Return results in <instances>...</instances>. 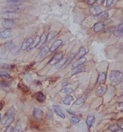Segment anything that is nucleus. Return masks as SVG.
Here are the masks:
<instances>
[{"instance_id": "f257e3e1", "label": "nucleus", "mask_w": 123, "mask_h": 132, "mask_svg": "<svg viewBox=\"0 0 123 132\" xmlns=\"http://www.w3.org/2000/svg\"><path fill=\"white\" fill-rule=\"evenodd\" d=\"M15 119V112L13 108L10 109L5 114L2 120V124L4 127L9 126Z\"/></svg>"}, {"instance_id": "f03ea898", "label": "nucleus", "mask_w": 123, "mask_h": 132, "mask_svg": "<svg viewBox=\"0 0 123 132\" xmlns=\"http://www.w3.org/2000/svg\"><path fill=\"white\" fill-rule=\"evenodd\" d=\"M123 77V73L119 70L112 71L109 75V79L112 83H117Z\"/></svg>"}, {"instance_id": "7ed1b4c3", "label": "nucleus", "mask_w": 123, "mask_h": 132, "mask_svg": "<svg viewBox=\"0 0 123 132\" xmlns=\"http://www.w3.org/2000/svg\"><path fill=\"white\" fill-rule=\"evenodd\" d=\"M6 9V12H17L18 11H23L25 10V7L20 3H14V4H12L10 5Z\"/></svg>"}, {"instance_id": "20e7f679", "label": "nucleus", "mask_w": 123, "mask_h": 132, "mask_svg": "<svg viewBox=\"0 0 123 132\" xmlns=\"http://www.w3.org/2000/svg\"><path fill=\"white\" fill-rule=\"evenodd\" d=\"M21 15L17 13L14 12H5L2 15V18L4 20H15L20 18Z\"/></svg>"}, {"instance_id": "39448f33", "label": "nucleus", "mask_w": 123, "mask_h": 132, "mask_svg": "<svg viewBox=\"0 0 123 132\" xmlns=\"http://www.w3.org/2000/svg\"><path fill=\"white\" fill-rule=\"evenodd\" d=\"M2 25L6 29L11 30L16 27V23L13 20H4L2 22Z\"/></svg>"}, {"instance_id": "423d86ee", "label": "nucleus", "mask_w": 123, "mask_h": 132, "mask_svg": "<svg viewBox=\"0 0 123 132\" xmlns=\"http://www.w3.org/2000/svg\"><path fill=\"white\" fill-rule=\"evenodd\" d=\"M63 57V54L62 52H60L55 54L53 58L50 60L49 63L51 65L56 64L57 62H58L60 60L62 59Z\"/></svg>"}, {"instance_id": "0eeeda50", "label": "nucleus", "mask_w": 123, "mask_h": 132, "mask_svg": "<svg viewBox=\"0 0 123 132\" xmlns=\"http://www.w3.org/2000/svg\"><path fill=\"white\" fill-rule=\"evenodd\" d=\"M34 41V39L31 37H29L26 39L22 43L21 46V49L22 50H26L28 48H29L32 44Z\"/></svg>"}, {"instance_id": "6e6552de", "label": "nucleus", "mask_w": 123, "mask_h": 132, "mask_svg": "<svg viewBox=\"0 0 123 132\" xmlns=\"http://www.w3.org/2000/svg\"><path fill=\"white\" fill-rule=\"evenodd\" d=\"M43 113L38 108H35L33 112V116L34 119L37 120H41L43 118Z\"/></svg>"}, {"instance_id": "1a4fd4ad", "label": "nucleus", "mask_w": 123, "mask_h": 132, "mask_svg": "<svg viewBox=\"0 0 123 132\" xmlns=\"http://www.w3.org/2000/svg\"><path fill=\"white\" fill-rule=\"evenodd\" d=\"M13 35V33L10 30L6 29L4 31L0 32V38L2 39H7L10 38Z\"/></svg>"}, {"instance_id": "9d476101", "label": "nucleus", "mask_w": 123, "mask_h": 132, "mask_svg": "<svg viewBox=\"0 0 123 132\" xmlns=\"http://www.w3.org/2000/svg\"><path fill=\"white\" fill-rule=\"evenodd\" d=\"M63 43V41L61 39L56 40L50 47V51L51 52H54Z\"/></svg>"}, {"instance_id": "9b49d317", "label": "nucleus", "mask_w": 123, "mask_h": 132, "mask_svg": "<svg viewBox=\"0 0 123 132\" xmlns=\"http://www.w3.org/2000/svg\"><path fill=\"white\" fill-rule=\"evenodd\" d=\"M86 61V59L85 57H83L79 59H78L77 61L75 62L71 66V68L72 69H74L78 67L82 66L85 62Z\"/></svg>"}, {"instance_id": "f8f14e48", "label": "nucleus", "mask_w": 123, "mask_h": 132, "mask_svg": "<svg viewBox=\"0 0 123 132\" xmlns=\"http://www.w3.org/2000/svg\"><path fill=\"white\" fill-rule=\"evenodd\" d=\"M53 108L55 112L59 117L63 119H65L66 118L65 114L63 112L62 110L61 109V108L58 106H53Z\"/></svg>"}, {"instance_id": "ddd939ff", "label": "nucleus", "mask_w": 123, "mask_h": 132, "mask_svg": "<svg viewBox=\"0 0 123 132\" xmlns=\"http://www.w3.org/2000/svg\"><path fill=\"white\" fill-rule=\"evenodd\" d=\"M101 9L100 7H92L90 8L89 12L93 16H97L101 13Z\"/></svg>"}, {"instance_id": "4468645a", "label": "nucleus", "mask_w": 123, "mask_h": 132, "mask_svg": "<svg viewBox=\"0 0 123 132\" xmlns=\"http://www.w3.org/2000/svg\"><path fill=\"white\" fill-rule=\"evenodd\" d=\"M104 26H105L104 23L102 22H100L95 24L94 26V32L96 33L99 32L100 31H101L103 29Z\"/></svg>"}, {"instance_id": "2eb2a0df", "label": "nucleus", "mask_w": 123, "mask_h": 132, "mask_svg": "<svg viewBox=\"0 0 123 132\" xmlns=\"http://www.w3.org/2000/svg\"><path fill=\"white\" fill-rule=\"evenodd\" d=\"M106 74L104 72H102L99 74L97 78V82L101 84H103L106 80Z\"/></svg>"}, {"instance_id": "dca6fc26", "label": "nucleus", "mask_w": 123, "mask_h": 132, "mask_svg": "<svg viewBox=\"0 0 123 132\" xmlns=\"http://www.w3.org/2000/svg\"><path fill=\"white\" fill-rule=\"evenodd\" d=\"M47 42V35L46 34H43L40 37V39L39 41V42L38 43V44L37 45V46L36 47V48L38 49L39 48H40V47L46 42Z\"/></svg>"}, {"instance_id": "f3484780", "label": "nucleus", "mask_w": 123, "mask_h": 132, "mask_svg": "<svg viewBox=\"0 0 123 132\" xmlns=\"http://www.w3.org/2000/svg\"><path fill=\"white\" fill-rule=\"evenodd\" d=\"M35 98L36 100L40 103L44 102L46 99V97L45 96V95L41 92H38L36 93Z\"/></svg>"}, {"instance_id": "a211bd4d", "label": "nucleus", "mask_w": 123, "mask_h": 132, "mask_svg": "<svg viewBox=\"0 0 123 132\" xmlns=\"http://www.w3.org/2000/svg\"><path fill=\"white\" fill-rule=\"evenodd\" d=\"M106 89H107L105 86H101L97 89L96 93L98 96H101L105 94V93L106 91Z\"/></svg>"}, {"instance_id": "6ab92c4d", "label": "nucleus", "mask_w": 123, "mask_h": 132, "mask_svg": "<svg viewBox=\"0 0 123 132\" xmlns=\"http://www.w3.org/2000/svg\"><path fill=\"white\" fill-rule=\"evenodd\" d=\"M50 48L49 47V46H44L40 51L39 53V57L41 58L43 57L44 56H45L47 53L48 52L50 51Z\"/></svg>"}, {"instance_id": "aec40b11", "label": "nucleus", "mask_w": 123, "mask_h": 132, "mask_svg": "<svg viewBox=\"0 0 123 132\" xmlns=\"http://www.w3.org/2000/svg\"><path fill=\"white\" fill-rule=\"evenodd\" d=\"M86 51L85 48L83 46H81L80 48L78 53L77 55V59H80L83 58V57L86 54Z\"/></svg>"}, {"instance_id": "412c9836", "label": "nucleus", "mask_w": 123, "mask_h": 132, "mask_svg": "<svg viewBox=\"0 0 123 132\" xmlns=\"http://www.w3.org/2000/svg\"><path fill=\"white\" fill-rule=\"evenodd\" d=\"M94 120H95V117L94 116L89 115L87 117L86 121L89 127H90L92 126L93 122L94 121Z\"/></svg>"}, {"instance_id": "4be33fe9", "label": "nucleus", "mask_w": 123, "mask_h": 132, "mask_svg": "<svg viewBox=\"0 0 123 132\" xmlns=\"http://www.w3.org/2000/svg\"><path fill=\"white\" fill-rule=\"evenodd\" d=\"M74 100V97L70 95H68L67 97L65 98L63 100V103L66 105H70L72 101Z\"/></svg>"}, {"instance_id": "5701e85b", "label": "nucleus", "mask_w": 123, "mask_h": 132, "mask_svg": "<svg viewBox=\"0 0 123 132\" xmlns=\"http://www.w3.org/2000/svg\"><path fill=\"white\" fill-rule=\"evenodd\" d=\"M76 57V55L75 53H73L70 54L69 56L67 57V59L66 60V62H65V65H68Z\"/></svg>"}, {"instance_id": "b1692460", "label": "nucleus", "mask_w": 123, "mask_h": 132, "mask_svg": "<svg viewBox=\"0 0 123 132\" xmlns=\"http://www.w3.org/2000/svg\"><path fill=\"white\" fill-rule=\"evenodd\" d=\"M73 92V90L71 88H66L61 90V92L67 95L70 94Z\"/></svg>"}, {"instance_id": "393cba45", "label": "nucleus", "mask_w": 123, "mask_h": 132, "mask_svg": "<svg viewBox=\"0 0 123 132\" xmlns=\"http://www.w3.org/2000/svg\"><path fill=\"white\" fill-rule=\"evenodd\" d=\"M40 39V37L39 36H37L35 38V39L34 40V41L32 43V44L31 45V46H30V48H32L34 47H36L37 46V45L38 44L39 41Z\"/></svg>"}, {"instance_id": "a878e982", "label": "nucleus", "mask_w": 123, "mask_h": 132, "mask_svg": "<svg viewBox=\"0 0 123 132\" xmlns=\"http://www.w3.org/2000/svg\"><path fill=\"white\" fill-rule=\"evenodd\" d=\"M74 69H75V71L73 72V75L83 72L85 70V67L83 66H80Z\"/></svg>"}, {"instance_id": "bb28decb", "label": "nucleus", "mask_w": 123, "mask_h": 132, "mask_svg": "<svg viewBox=\"0 0 123 132\" xmlns=\"http://www.w3.org/2000/svg\"><path fill=\"white\" fill-rule=\"evenodd\" d=\"M65 62H66V60H63L62 59H61V60H60L58 62H57L55 64V67L57 69L60 68L61 67H62L63 65H64L65 64Z\"/></svg>"}, {"instance_id": "cd10ccee", "label": "nucleus", "mask_w": 123, "mask_h": 132, "mask_svg": "<svg viewBox=\"0 0 123 132\" xmlns=\"http://www.w3.org/2000/svg\"><path fill=\"white\" fill-rule=\"evenodd\" d=\"M0 77L9 79L10 78V75L6 71H0Z\"/></svg>"}, {"instance_id": "c85d7f7f", "label": "nucleus", "mask_w": 123, "mask_h": 132, "mask_svg": "<svg viewBox=\"0 0 123 132\" xmlns=\"http://www.w3.org/2000/svg\"><path fill=\"white\" fill-rule=\"evenodd\" d=\"M55 33L54 32H50L47 35V42H50L55 36Z\"/></svg>"}, {"instance_id": "c756f323", "label": "nucleus", "mask_w": 123, "mask_h": 132, "mask_svg": "<svg viewBox=\"0 0 123 132\" xmlns=\"http://www.w3.org/2000/svg\"><path fill=\"white\" fill-rule=\"evenodd\" d=\"M18 88L22 91L24 92H27L28 91V87L23 84H19L18 85Z\"/></svg>"}, {"instance_id": "7c9ffc66", "label": "nucleus", "mask_w": 123, "mask_h": 132, "mask_svg": "<svg viewBox=\"0 0 123 132\" xmlns=\"http://www.w3.org/2000/svg\"><path fill=\"white\" fill-rule=\"evenodd\" d=\"M84 101V99L82 97H79L78 99H77V100L75 102L74 104L76 105H79L81 104L82 103H83Z\"/></svg>"}, {"instance_id": "2f4dec72", "label": "nucleus", "mask_w": 123, "mask_h": 132, "mask_svg": "<svg viewBox=\"0 0 123 132\" xmlns=\"http://www.w3.org/2000/svg\"><path fill=\"white\" fill-rule=\"evenodd\" d=\"M9 86V84L4 81H0V88H6Z\"/></svg>"}, {"instance_id": "473e14b6", "label": "nucleus", "mask_w": 123, "mask_h": 132, "mask_svg": "<svg viewBox=\"0 0 123 132\" xmlns=\"http://www.w3.org/2000/svg\"><path fill=\"white\" fill-rule=\"evenodd\" d=\"M113 34L116 36H120L123 34V30H116L113 32Z\"/></svg>"}, {"instance_id": "72a5a7b5", "label": "nucleus", "mask_w": 123, "mask_h": 132, "mask_svg": "<svg viewBox=\"0 0 123 132\" xmlns=\"http://www.w3.org/2000/svg\"><path fill=\"white\" fill-rule=\"evenodd\" d=\"M120 127H119V126L117 125V124L116 125H112L110 127V130H111L112 132H114L117 130H118V129H119Z\"/></svg>"}, {"instance_id": "f704fd0d", "label": "nucleus", "mask_w": 123, "mask_h": 132, "mask_svg": "<svg viewBox=\"0 0 123 132\" xmlns=\"http://www.w3.org/2000/svg\"><path fill=\"white\" fill-rule=\"evenodd\" d=\"M71 120L75 124H77V123H79L80 122V119L78 118H77L76 117H72Z\"/></svg>"}, {"instance_id": "c9c22d12", "label": "nucleus", "mask_w": 123, "mask_h": 132, "mask_svg": "<svg viewBox=\"0 0 123 132\" xmlns=\"http://www.w3.org/2000/svg\"><path fill=\"white\" fill-rule=\"evenodd\" d=\"M14 127L12 126H9L7 127V128L6 129L5 132H13Z\"/></svg>"}, {"instance_id": "e433bc0d", "label": "nucleus", "mask_w": 123, "mask_h": 132, "mask_svg": "<svg viewBox=\"0 0 123 132\" xmlns=\"http://www.w3.org/2000/svg\"><path fill=\"white\" fill-rule=\"evenodd\" d=\"M6 46L9 48H11L12 47H14V43L12 42H9L7 43L6 44Z\"/></svg>"}, {"instance_id": "4c0bfd02", "label": "nucleus", "mask_w": 123, "mask_h": 132, "mask_svg": "<svg viewBox=\"0 0 123 132\" xmlns=\"http://www.w3.org/2000/svg\"><path fill=\"white\" fill-rule=\"evenodd\" d=\"M113 0H107V3H106V6L107 7H110L113 3Z\"/></svg>"}, {"instance_id": "58836bf2", "label": "nucleus", "mask_w": 123, "mask_h": 132, "mask_svg": "<svg viewBox=\"0 0 123 132\" xmlns=\"http://www.w3.org/2000/svg\"><path fill=\"white\" fill-rule=\"evenodd\" d=\"M97 1V0H89L88 1V4L89 5H92Z\"/></svg>"}, {"instance_id": "ea45409f", "label": "nucleus", "mask_w": 123, "mask_h": 132, "mask_svg": "<svg viewBox=\"0 0 123 132\" xmlns=\"http://www.w3.org/2000/svg\"><path fill=\"white\" fill-rule=\"evenodd\" d=\"M119 107L120 108V110L123 112V102H121L119 104Z\"/></svg>"}, {"instance_id": "a19ab883", "label": "nucleus", "mask_w": 123, "mask_h": 132, "mask_svg": "<svg viewBox=\"0 0 123 132\" xmlns=\"http://www.w3.org/2000/svg\"><path fill=\"white\" fill-rule=\"evenodd\" d=\"M4 105H5V103L4 101L0 102V111L2 110V109H3Z\"/></svg>"}, {"instance_id": "79ce46f5", "label": "nucleus", "mask_w": 123, "mask_h": 132, "mask_svg": "<svg viewBox=\"0 0 123 132\" xmlns=\"http://www.w3.org/2000/svg\"><path fill=\"white\" fill-rule=\"evenodd\" d=\"M118 30H121V31L123 30V23L119 25V26H118Z\"/></svg>"}, {"instance_id": "37998d69", "label": "nucleus", "mask_w": 123, "mask_h": 132, "mask_svg": "<svg viewBox=\"0 0 123 132\" xmlns=\"http://www.w3.org/2000/svg\"><path fill=\"white\" fill-rule=\"evenodd\" d=\"M67 112H68L70 114H72V115H76L75 113L72 111V110H70V109H68L67 110Z\"/></svg>"}, {"instance_id": "c03bdc74", "label": "nucleus", "mask_w": 123, "mask_h": 132, "mask_svg": "<svg viewBox=\"0 0 123 132\" xmlns=\"http://www.w3.org/2000/svg\"><path fill=\"white\" fill-rule=\"evenodd\" d=\"M105 0H98V3L99 5H102L104 2Z\"/></svg>"}, {"instance_id": "a18cd8bd", "label": "nucleus", "mask_w": 123, "mask_h": 132, "mask_svg": "<svg viewBox=\"0 0 123 132\" xmlns=\"http://www.w3.org/2000/svg\"><path fill=\"white\" fill-rule=\"evenodd\" d=\"M123 132V130L121 128H119L118 130H117L114 132Z\"/></svg>"}, {"instance_id": "49530a36", "label": "nucleus", "mask_w": 123, "mask_h": 132, "mask_svg": "<svg viewBox=\"0 0 123 132\" xmlns=\"http://www.w3.org/2000/svg\"><path fill=\"white\" fill-rule=\"evenodd\" d=\"M108 17V13H106V14H105L103 16H102V18H103V19H106V18H107Z\"/></svg>"}, {"instance_id": "de8ad7c7", "label": "nucleus", "mask_w": 123, "mask_h": 132, "mask_svg": "<svg viewBox=\"0 0 123 132\" xmlns=\"http://www.w3.org/2000/svg\"><path fill=\"white\" fill-rule=\"evenodd\" d=\"M119 127H120V128H121V129H122L123 130V120L122 121V122H121V124L119 125Z\"/></svg>"}, {"instance_id": "09e8293b", "label": "nucleus", "mask_w": 123, "mask_h": 132, "mask_svg": "<svg viewBox=\"0 0 123 132\" xmlns=\"http://www.w3.org/2000/svg\"><path fill=\"white\" fill-rule=\"evenodd\" d=\"M6 1L9 2H16L17 1H18V0H6Z\"/></svg>"}, {"instance_id": "8fccbe9b", "label": "nucleus", "mask_w": 123, "mask_h": 132, "mask_svg": "<svg viewBox=\"0 0 123 132\" xmlns=\"http://www.w3.org/2000/svg\"><path fill=\"white\" fill-rule=\"evenodd\" d=\"M120 52H121V53H123V47L122 48H121V50H120Z\"/></svg>"}, {"instance_id": "3c124183", "label": "nucleus", "mask_w": 123, "mask_h": 132, "mask_svg": "<svg viewBox=\"0 0 123 132\" xmlns=\"http://www.w3.org/2000/svg\"><path fill=\"white\" fill-rule=\"evenodd\" d=\"M1 114H0V121H1Z\"/></svg>"}, {"instance_id": "603ef678", "label": "nucleus", "mask_w": 123, "mask_h": 132, "mask_svg": "<svg viewBox=\"0 0 123 132\" xmlns=\"http://www.w3.org/2000/svg\"></svg>"}]
</instances>
